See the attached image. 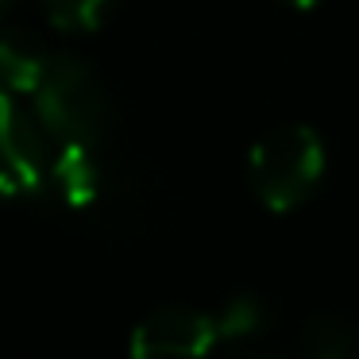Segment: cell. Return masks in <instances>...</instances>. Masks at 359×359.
Masks as SVG:
<instances>
[{"mask_svg": "<svg viewBox=\"0 0 359 359\" xmlns=\"http://www.w3.org/2000/svg\"><path fill=\"white\" fill-rule=\"evenodd\" d=\"M20 101L32 109L47 140L55 143L101 147L104 132H109V97H104L97 74L74 55L47 50Z\"/></svg>", "mask_w": 359, "mask_h": 359, "instance_id": "obj_1", "label": "cell"}, {"mask_svg": "<svg viewBox=\"0 0 359 359\" xmlns=\"http://www.w3.org/2000/svg\"><path fill=\"white\" fill-rule=\"evenodd\" d=\"M248 170L259 201L274 212H286L294 205H302L320 182V174H325V143L305 124H282L251 147Z\"/></svg>", "mask_w": 359, "mask_h": 359, "instance_id": "obj_2", "label": "cell"}, {"mask_svg": "<svg viewBox=\"0 0 359 359\" xmlns=\"http://www.w3.org/2000/svg\"><path fill=\"white\" fill-rule=\"evenodd\" d=\"M43 163H47V132L20 97L0 89V201L39 197Z\"/></svg>", "mask_w": 359, "mask_h": 359, "instance_id": "obj_3", "label": "cell"}, {"mask_svg": "<svg viewBox=\"0 0 359 359\" xmlns=\"http://www.w3.org/2000/svg\"><path fill=\"white\" fill-rule=\"evenodd\" d=\"M220 336L217 317L197 309H155L132 332V359H205Z\"/></svg>", "mask_w": 359, "mask_h": 359, "instance_id": "obj_4", "label": "cell"}, {"mask_svg": "<svg viewBox=\"0 0 359 359\" xmlns=\"http://www.w3.org/2000/svg\"><path fill=\"white\" fill-rule=\"evenodd\" d=\"M302 348L305 359H359V328L344 317H313Z\"/></svg>", "mask_w": 359, "mask_h": 359, "instance_id": "obj_5", "label": "cell"}, {"mask_svg": "<svg viewBox=\"0 0 359 359\" xmlns=\"http://www.w3.org/2000/svg\"><path fill=\"white\" fill-rule=\"evenodd\" d=\"M116 0H43L47 20L58 32H97Z\"/></svg>", "mask_w": 359, "mask_h": 359, "instance_id": "obj_6", "label": "cell"}, {"mask_svg": "<svg viewBox=\"0 0 359 359\" xmlns=\"http://www.w3.org/2000/svg\"><path fill=\"white\" fill-rule=\"evenodd\" d=\"M217 325H220V336H224V340L251 336L263 325V305H259L255 297H232V302L217 313Z\"/></svg>", "mask_w": 359, "mask_h": 359, "instance_id": "obj_7", "label": "cell"}, {"mask_svg": "<svg viewBox=\"0 0 359 359\" xmlns=\"http://www.w3.org/2000/svg\"><path fill=\"white\" fill-rule=\"evenodd\" d=\"M290 4H297V8H313L317 0H290Z\"/></svg>", "mask_w": 359, "mask_h": 359, "instance_id": "obj_8", "label": "cell"}, {"mask_svg": "<svg viewBox=\"0 0 359 359\" xmlns=\"http://www.w3.org/2000/svg\"><path fill=\"white\" fill-rule=\"evenodd\" d=\"M240 359H271V355H240Z\"/></svg>", "mask_w": 359, "mask_h": 359, "instance_id": "obj_9", "label": "cell"}, {"mask_svg": "<svg viewBox=\"0 0 359 359\" xmlns=\"http://www.w3.org/2000/svg\"><path fill=\"white\" fill-rule=\"evenodd\" d=\"M8 4H12V0H0V12H4V8H8Z\"/></svg>", "mask_w": 359, "mask_h": 359, "instance_id": "obj_10", "label": "cell"}]
</instances>
